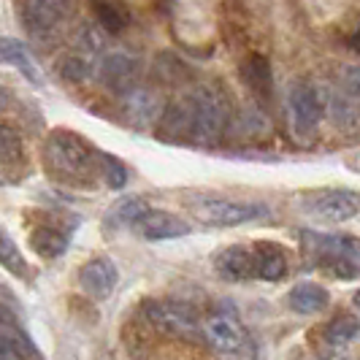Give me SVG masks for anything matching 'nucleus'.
Here are the masks:
<instances>
[{
    "label": "nucleus",
    "instance_id": "22",
    "mask_svg": "<svg viewBox=\"0 0 360 360\" xmlns=\"http://www.w3.org/2000/svg\"><path fill=\"white\" fill-rule=\"evenodd\" d=\"M360 336V320L358 317H339L333 320L330 325H325L323 339L328 342V347H347L352 344Z\"/></svg>",
    "mask_w": 360,
    "mask_h": 360
},
{
    "label": "nucleus",
    "instance_id": "13",
    "mask_svg": "<svg viewBox=\"0 0 360 360\" xmlns=\"http://www.w3.org/2000/svg\"><path fill=\"white\" fill-rule=\"evenodd\" d=\"M125 117L127 122H133L136 127H146V125H155L160 120L162 114V98L155 90L149 87H133V90L125 92Z\"/></svg>",
    "mask_w": 360,
    "mask_h": 360
},
{
    "label": "nucleus",
    "instance_id": "2",
    "mask_svg": "<svg viewBox=\"0 0 360 360\" xmlns=\"http://www.w3.org/2000/svg\"><path fill=\"white\" fill-rule=\"evenodd\" d=\"M309 257L320 269L330 271L339 279H355L360 276V241L352 236H320L304 233Z\"/></svg>",
    "mask_w": 360,
    "mask_h": 360
},
{
    "label": "nucleus",
    "instance_id": "15",
    "mask_svg": "<svg viewBox=\"0 0 360 360\" xmlns=\"http://www.w3.org/2000/svg\"><path fill=\"white\" fill-rule=\"evenodd\" d=\"M68 0H25L22 3V22L30 33H46L65 17Z\"/></svg>",
    "mask_w": 360,
    "mask_h": 360
},
{
    "label": "nucleus",
    "instance_id": "21",
    "mask_svg": "<svg viewBox=\"0 0 360 360\" xmlns=\"http://www.w3.org/2000/svg\"><path fill=\"white\" fill-rule=\"evenodd\" d=\"M71 244V233L63 231V228H54V225H41L30 233V250L46 260H54L68 250Z\"/></svg>",
    "mask_w": 360,
    "mask_h": 360
},
{
    "label": "nucleus",
    "instance_id": "5",
    "mask_svg": "<svg viewBox=\"0 0 360 360\" xmlns=\"http://www.w3.org/2000/svg\"><path fill=\"white\" fill-rule=\"evenodd\" d=\"M144 317L160 333L179 336V339H190V336H195L200 330L198 309L193 307V304H187V301H171V298L146 301Z\"/></svg>",
    "mask_w": 360,
    "mask_h": 360
},
{
    "label": "nucleus",
    "instance_id": "11",
    "mask_svg": "<svg viewBox=\"0 0 360 360\" xmlns=\"http://www.w3.org/2000/svg\"><path fill=\"white\" fill-rule=\"evenodd\" d=\"M320 87V101H323V117H328L333 125L344 133L360 130V108L347 98L339 84H317Z\"/></svg>",
    "mask_w": 360,
    "mask_h": 360
},
{
    "label": "nucleus",
    "instance_id": "20",
    "mask_svg": "<svg viewBox=\"0 0 360 360\" xmlns=\"http://www.w3.org/2000/svg\"><path fill=\"white\" fill-rule=\"evenodd\" d=\"M27 352H33V347L22 336L14 317L0 309V360H25Z\"/></svg>",
    "mask_w": 360,
    "mask_h": 360
},
{
    "label": "nucleus",
    "instance_id": "31",
    "mask_svg": "<svg viewBox=\"0 0 360 360\" xmlns=\"http://www.w3.org/2000/svg\"><path fill=\"white\" fill-rule=\"evenodd\" d=\"M8 103H11V92L6 90V87H0V111L8 108Z\"/></svg>",
    "mask_w": 360,
    "mask_h": 360
},
{
    "label": "nucleus",
    "instance_id": "12",
    "mask_svg": "<svg viewBox=\"0 0 360 360\" xmlns=\"http://www.w3.org/2000/svg\"><path fill=\"white\" fill-rule=\"evenodd\" d=\"M133 228L146 241H168V238H181V236L193 233V225L184 222L181 217L171 212H155V209H149Z\"/></svg>",
    "mask_w": 360,
    "mask_h": 360
},
{
    "label": "nucleus",
    "instance_id": "29",
    "mask_svg": "<svg viewBox=\"0 0 360 360\" xmlns=\"http://www.w3.org/2000/svg\"><path fill=\"white\" fill-rule=\"evenodd\" d=\"M98 19H101V25L106 27L108 33H120L127 22L125 14H122L117 6H108V3H101V6H98Z\"/></svg>",
    "mask_w": 360,
    "mask_h": 360
},
{
    "label": "nucleus",
    "instance_id": "24",
    "mask_svg": "<svg viewBox=\"0 0 360 360\" xmlns=\"http://www.w3.org/2000/svg\"><path fill=\"white\" fill-rule=\"evenodd\" d=\"M241 71H244V82H247L257 95H269L271 92V65L266 57L255 54V57H250V60L244 63Z\"/></svg>",
    "mask_w": 360,
    "mask_h": 360
},
{
    "label": "nucleus",
    "instance_id": "6",
    "mask_svg": "<svg viewBox=\"0 0 360 360\" xmlns=\"http://www.w3.org/2000/svg\"><path fill=\"white\" fill-rule=\"evenodd\" d=\"M200 330L217 355H233L250 344V336L233 311H214L200 323Z\"/></svg>",
    "mask_w": 360,
    "mask_h": 360
},
{
    "label": "nucleus",
    "instance_id": "14",
    "mask_svg": "<svg viewBox=\"0 0 360 360\" xmlns=\"http://www.w3.org/2000/svg\"><path fill=\"white\" fill-rule=\"evenodd\" d=\"M214 269L222 279L228 282H247L255 279V250L244 247V244H233L225 247L222 252H217Z\"/></svg>",
    "mask_w": 360,
    "mask_h": 360
},
{
    "label": "nucleus",
    "instance_id": "26",
    "mask_svg": "<svg viewBox=\"0 0 360 360\" xmlns=\"http://www.w3.org/2000/svg\"><path fill=\"white\" fill-rule=\"evenodd\" d=\"M92 71H95V57L79 52V49L60 60V76L68 82H84V79H90Z\"/></svg>",
    "mask_w": 360,
    "mask_h": 360
},
{
    "label": "nucleus",
    "instance_id": "28",
    "mask_svg": "<svg viewBox=\"0 0 360 360\" xmlns=\"http://www.w3.org/2000/svg\"><path fill=\"white\" fill-rule=\"evenodd\" d=\"M339 87L360 108V63L342 65V71H339Z\"/></svg>",
    "mask_w": 360,
    "mask_h": 360
},
{
    "label": "nucleus",
    "instance_id": "17",
    "mask_svg": "<svg viewBox=\"0 0 360 360\" xmlns=\"http://www.w3.org/2000/svg\"><path fill=\"white\" fill-rule=\"evenodd\" d=\"M330 304V295L317 282H301L288 292V307L298 314H320Z\"/></svg>",
    "mask_w": 360,
    "mask_h": 360
},
{
    "label": "nucleus",
    "instance_id": "30",
    "mask_svg": "<svg viewBox=\"0 0 360 360\" xmlns=\"http://www.w3.org/2000/svg\"><path fill=\"white\" fill-rule=\"evenodd\" d=\"M222 360H255V349L252 344H247L244 349H238V352H233V355H219Z\"/></svg>",
    "mask_w": 360,
    "mask_h": 360
},
{
    "label": "nucleus",
    "instance_id": "18",
    "mask_svg": "<svg viewBox=\"0 0 360 360\" xmlns=\"http://www.w3.org/2000/svg\"><path fill=\"white\" fill-rule=\"evenodd\" d=\"M0 63L3 65H11V68H17L30 84H36L41 87V73H38L36 63H33V57L27 52V46L17 41V38H0Z\"/></svg>",
    "mask_w": 360,
    "mask_h": 360
},
{
    "label": "nucleus",
    "instance_id": "19",
    "mask_svg": "<svg viewBox=\"0 0 360 360\" xmlns=\"http://www.w3.org/2000/svg\"><path fill=\"white\" fill-rule=\"evenodd\" d=\"M255 279L263 282H279L288 271L285 252L276 244H255Z\"/></svg>",
    "mask_w": 360,
    "mask_h": 360
},
{
    "label": "nucleus",
    "instance_id": "23",
    "mask_svg": "<svg viewBox=\"0 0 360 360\" xmlns=\"http://www.w3.org/2000/svg\"><path fill=\"white\" fill-rule=\"evenodd\" d=\"M146 212H149V203H146L144 198H122L111 212H108V219H111V225L133 228Z\"/></svg>",
    "mask_w": 360,
    "mask_h": 360
},
{
    "label": "nucleus",
    "instance_id": "16",
    "mask_svg": "<svg viewBox=\"0 0 360 360\" xmlns=\"http://www.w3.org/2000/svg\"><path fill=\"white\" fill-rule=\"evenodd\" d=\"M190 127H193V106L190 98L174 101L162 108L160 114V136L165 141H190Z\"/></svg>",
    "mask_w": 360,
    "mask_h": 360
},
{
    "label": "nucleus",
    "instance_id": "25",
    "mask_svg": "<svg viewBox=\"0 0 360 360\" xmlns=\"http://www.w3.org/2000/svg\"><path fill=\"white\" fill-rule=\"evenodd\" d=\"M25 162V144L22 136L11 125H0V165L14 168Z\"/></svg>",
    "mask_w": 360,
    "mask_h": 360
},
{
    "label": "nucleus",
    "instance_id": "33",
    "mask_svg": "<svg viewBox=\"0 0 360 360\" xmlns=\"http://www.w3.org/2000/svg\"><path fill=\"white\" fill-rule=\"evenodd\" d=\"M3 241H6V238H3V231H0V247H3Z\"/></svg>",
    "mask_w": 360,
    "mask_h": 360
},
{
    "label": "nucleus",
    "instance_id": "4",
    "mask_svg": "<svg viewBox=\"0 0 360 360\" xmlns=\"http://www.w3.org/2000/svg\"><path fill=\"white\" fill-rule=\"evenodd\" d=\"M190 212L198 222L212 228H236L244 222H255L271 212L260 200H233V198H190Z\"/></svg>",
    "mask_w": 360,
    "mask_h": 360
},
{
    "label": "nucleus",
    "instance_id": "10",
    "mask_svg": "<svg viewBox=\"0 0 360 360\" xmlns=\"http://www.w3.org/2000/svg\"><path fill=\"white\" fill-rule=\"evenodd\" d=\"M120 282V271L108 257H92L79 269V288L95 301H106Z\"/></svg>",
    "mask_w": 360,
    "mask_h": 360
},
{
    "label": "nucleus",
    "instance_id": "1",
    "mask_svg": "<svg viewBox=\"0 0 360 360\" xmlns=\"http://www.w3.org/2000/svg\"><path fill=\"white\" fill-rule=\"evenodd\" d=\"M193 106V127H190V141L198 146H217L225 136L228 127V101L225 95L209 84H200L190 95Z\"/></svg>",
    "mask_w": 360,
    "mask_h": 360
},
{
    "label": "nucleus",
    "instance_id": "3",
    "mask_svg": "<svg viewBox=\"0 0 360 360\" xmlns=\"http://www.w3.org/2000/svg\"><path fill=\"white\" fill-rule=\"evenodd\" d=\"M44 155L49 168L63 176H87L98 160V152L92 149L90 141H84L71 130H52L44 146Z\"/></svg>",
    "mask_w": 360,
    "mask_h": 360
},
{
    "label": "nucleus",
    "instance_id": "9",
    "mask_svg": "<svg viewBox=\"0 0 360 360\" xmlns=\"http://www.w3.org/2000/svg\"><path fill=\"white\" fill-rule=\"evenodd\" d=\"M139 71H141V63L127 52L103 54V57H101V65H98L101 82H103L111 92H117V95H125L127 90L136 87Z\"/></svg>",
    "mask_w": 360,
    "mask_h": 360
},
{
    "label": "nucleus",
    "instance_id": "7",
    "mask_svg": "<svg viewBox=\"0 0 360 360\" xmlns=\"http://www.w3.org/2000/svg\"><path fill=\"white\" fill-rule=\"evenodd\" d=\"M360 212V193L355 190H325L311 195L307 206V214L325 225L347 222Z\"/></svg>",
    "mask_w": 360,
    "mask_h": 360
},
{
    "label": "nucleus",
    "instance_id": "32",
    "mask_svg": "<svg viewBox=\"0 0 360 360\" xmlns=\"http://www.w3.org/2000/svg\"><path fill=\"white\" fill-rule=\"evenodd\" d=\"M355 304H358V307H360V290H358V292H355Z\"/></svg>",
    "mask_w": 360,
    "mask_h": 360
},
{
    "label": "nucleus",
    "instance_id": "27",
    "mask_svg": "<svg viewBox=\"0 0 360 360\" xmlns=\"http://www.w3.org/2000/svg\"><path fill=\"white\" fill-rule=\"evenodd\" d=\"M98 160H101V174H103V179L111 190H122L127 181V171L125 165L117 160L114 155H98Z\"/></svg>",
    "mask_w": 360,
    "mask_h": 360
},
{
    "label": "nucleus",
    "instance_id": "8",
    "mask_svg": "<svg viewBox=\"0 0 360 360\" xmlns=\"http://www.w3.org/2000/svg\"><path fill=\"white\" fill-rule=\"evenodd\" d=\"M290 117L298 136H309L323 120L320 87L314 82H295L290 87Z\"/></svg>",
    "mask_w": 360,
    "mask_h": 360
}]
</instances>
